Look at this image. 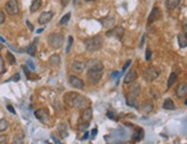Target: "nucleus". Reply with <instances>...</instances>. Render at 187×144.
<instances>
[{
    "label": "nucleus",
    "instance_id": "obj_1",
    "mask_svg": "<svg viewBox=\"0 0 187 144\" xmlns=\"http://www.w3.org/2000/svg\"><path fill=\"white\" fill-rule=\"evenodd\" d=\"M63 98H64V102L69 106L75 108V109L84 110V109L89 108V105H90V99L89 98H86L85 96L83 95H79L78 93H75V92L66 93Z\"/></svg>",
    "mask_w": 187,
    "mask_h": 144
},
{
    "label": "nucleus",
    "instance_id": "obj_2",
    "mask_svg": "<svg viewBox=\"0 0 187 144\" xmlns=\"http://www.w3.org/2000/svg\"><path fill=\"white\" fill-rule=\"evenodd\" d=\"M84 44H85L86 50H89V51H96V50H99L100 48L102 47L103 38L101 36H99V34L98 36H93V37H90V38L85 39Z\"/></svg>",
    "mask_w": 187,
    "mask_h": 144
},
{
    "label": "nucleus",
    "instance_id": "obj_3",
    "mask_svg": "<svg viewBox=\"0 0 187 144\" xmlns=\"http://www.w3.org/2000/svg\"><path fill=\"white\" fill-rule=\"evenodd\" d=\"M63 34L61 33H51L47 38V43L48 45L54 49H59L61 48L62 44H63Z\"/></svg>",
    "mask_w": 187,
    "mask_h": 144
},
{
    "label": "nucleus",
    "instance_id": "obj_4",
    "mask_svg": "<svg viewBox=\"0 0 187 144\" xmlns=\"http://www.w3.org/2000/svg\"><path fill=\"white\" fill-rule=\"evenodd\" d=\"M160 73H161V72H160V70H159L156 67H149V68H147V69L143 71L142 77H143L145 81L152 82V81H154L156 78H159Z\"/></svg>",
    "mask_w": 187,
    "mask_h": 144
},
{
    "label": "nucleus",
    "instance_id": "obj_5",
    "mask_svg": "<svg viewBox=\"0 0 187 144\" xmlns=\"http://www.w3.org/2000/svg\"><path fill=\"white\" fill-rule=\"evenodd\" d=\"M103 75V70H87V79L92 85H98Z\"/></svg>",
    "mask_w": 187,
    "mask_h": 144
},
{
    "label": "nucleus",
    "instance_id": "obj_6",
    "mask_svg": "<svg viewBox=\"0 0 187 144\" xmlns=\"http://www.w3.org/2000/svg\"><path fill=\"white\" fill-rule=\"evenodd\" d=\"M5 9L9 15H16L20 12V7H19V2L17 0H8L5 5Z\"/></svg>",
    "mask_w": 187,
    "mask_h": 144
},
{
    "label": "nucleus",
    "instance_id": "obj_7",
    "mask_svg": "<svg viewBox=\"0 0 187 144\" xmlns=\"http://www.w3.org/2000/svg\"><path fill=\"white\" fill-rule=\"evenodd\" d=\"M68 81H69V84H70L71 86L73 88H76V89H83L84 86H85L84 81L79 77H76V75H69L68 77Z\"/></svg>",
    "mask_w": 187,
    "mask_h": 144
},
{
    "label": "nucleus",
    "instance_id": "obj_8",
    "mask_svg": "<svg viewBox=\"0 0 187 144\" xmlns=\"http://www.w3.org/2000/svg\"><path fill=\"white\" fill-rule=\"evenodd\" d=\"M108 37H115L117 39H122L123 38V36H124V29L122 27V26H115V27H113L112 30H109V31H107V33H106Z\"/></svg>",
    "mask_w": 187,
    "mask_h": 144
},
{
    "label": "nucleus",
    "instance_id": "obj_9",
    "mask_svg": "<svg viewBox=\"0 0 187 144\" xmlns=\"http://www.w3.org/2000/svg\"><path fill=\"white\" fill-rule=\"evenodd\" d=\"M35 116H36V118L39 120V121H42L44 123H47L49 121V113H48V111H47L46 109H39V110H37L35 112Z\"/></svg>",
    "mask_w": 187,
    "mask_h": 144
},
{
    "label": "nucleus",
    "instance_id": "obj_10",
    "mask_svg": "<svg viewBox=\"0 0 187 144\" xmlns=\"http://www.w3.org/2000/svg\"><path fill=\"white\" fill-rule=\"evenodd\" d=\"M85 64L87 70H103V64L99 60H90Z\"/></svg>",
    "mask_w": 187,
    "mask_h": 144
},
{
    "label": "nucleus",
    "instance_id": "obj_11",
    "mask_svg": "<svg viewBox=\"0 0 187 144\" xmlns=\"http://www.w3.org/2000/svg\"><path fill=\"white\" fill-rule=\"evenodd\" d=\"M138 78V73L136 71V69H131L130 71L127 72L124 77V84H131V82H134Z\"/></svg>",
    "mask_w": 187,
    "mask_h": 144
},
{
    "label": "nucleus",
    "instance_id": "obj_12",
    "mask_svg": "<svg viewBox=\"0 0 187 144\" xmlns=\"http://www.w3.org/2000/svg\"><path fill=\"white\" fill-rule=\"evenodd\" d=\"M176 95L179 98H184L187 96V82H180L176 88Z\"/></svg>",
    "mask_w": 187,
    "mask_h": 144
},
{
    "label": "nucleus",
    "instance_id": "obj_13",
    "mask_svg": "<svg viewBox=\"0 0 187 144\" xmlns=\"http://www.w3.org/2000/svg\"><path fill=\"white\" fill-rule=\"evenodd\" d=\"M53 15L54 14L52 12H43L40 14L39 19H38V23L40 24V25H45V24H47L53 19Z\"/></svg>",
    "mask_w": 187,
    "mask_h": 144
},
{
    "label": "nucleus",
    "instance_id": "obj_14",
    "mask_svg": "<svg viewBox=\"0 0 187 144\" xmlns=\"http://www.w3.org/2000/svg\"><path fill=\"white\" fill-rule=\"evenodd\" d=\"M160 16H161V10L157 8V7H154L153 8V10L150 12V14H149V16H148V24H152L154 23L155 21H157L159 19H160Z\"/></svg>",
    "mask_w": 187,
    "mask_h": 144
},
{
    "label": "nucleus",
    "instance_id": "obj_15",
    "mask_svg": "<svg viewBox=\"0 0 187 144\" xmlns=\"http://www.w3.org/2000/svg\"><path fill=\"white\" fill-rule=\"evenodd\" d=\"M85 68H86V64L84 62H82V61H75L71 64V70L75 73H82L85 70Z\"/></svg>",
    "mask_w": 187,
    "mask_h": 144
},
{
    "label": "nucleus",
    "instance_id": "obj_16",
    "mask_svg": "<svg viewBox=\"0 0 187 144\" xmlns=\"http://www.w3.org/2000/svg\"><path fill=\"white\" fill-rule=\"evenodd\" d=\"M92 117H93V112H92V109L91 108H86V109H84L83 110V112H82V116H80V120H82V122H90L91 119H92Z\"/></svg>",
    "mask_w": 187,
    "mask_h": 144
},
{
    "label": "nucleus",
    "instance_id": "obj_17",
    "mask_svg": "<svg viewBox=\"0 0 187 144\" xmlns=\"http://www.w3.org/2000/svg\"><path fill=\"white\" fill-rule=\"evenodd\" d=\"M140 94H141V86L139 84L134 82V84L130 87V89H129V95L133 96V97H138Z\"/></svg>",
    "mask_w": 187,
    "mask_h": 144
},
{
    "label": "nucleus",
    "instance_id": "obj_18",
    "mask_svg": "<svg viewBox=\"0 0 187 144\" xmlns=\"http://www.w3.org/2000/svg\"><path fill=\"white\" fill-rule=\"evenodd\" d=\"M153 109H154V104H153L152 102H149V101L143 102V103H142V105H141V108H140L141 112H142L143 115H148V113H150V112L153 111Z\"/></svg>",
    "mask_w": 187,
    "mask_h": 144
},
{
    "label": "nucleus",
    "instance_id": "obj_19",
    "mask_svg": "<svg viewBox=\"0 0 187 144\" xmlns=\"http://www.w3.org/2000/svg\"><path fill=\"white\" fill-rule=\"evenodd\" d=\"M48 63H49L51 67L57 68V67L61 64V57H60V55H57V54L52 55V56L48 58Z\"/></svg>",
    "mask_w": 187,
    "mask_h": 144
},
{
    "label": "nucleus",
    "instance_id": "obj_20",
    "mask_svg": "<svg viewBox=\"0 0 187 144\" xmlns=\"http://www.w3.org/2000/svg\"><path fill=\"white\" fill-rule=\"evenodd\" d=\"M126 104L129 106H131V108H134V109H138L139 108L137 97H133V96L131 95H126Z\"/></svg>",
    "mask_w": 187,
    "mask_h": 144
},
{
    "label": "nucleus",
    "instance_id": "obj_21",
    "mask_svg": "<svg viewBox=\"0 0 187 144\" xmlns=\"http://www.w3.org/2000/svg\"><path fill=\"white\" fill-rule=\"evenodd\" d=\"M143 135H145L143 129H142V128H138V129L134 132L133 136H132V141H133V142H139V141H141V140L143 139Z\"/></svg>",
    "mask_w": 187,
    "mask_h": 144
},
{
    "label": "nucleus",
    "instance_id": "obj_22",
    "mask_svg": "<svg viewBox=\"0 0 187 144\" xmlns=\"http://www.w3.org/2000/svg\"><path fill=\"white\" fill-rule=\"evenodd\" d=\"M178 44L180 48L187 47V34L186 33H179L178 34Z\"/></svg>",
    "mask_w": 187,
    "mask_h": 144
},
{
    "label": "nucleus",
    "instance_id": "obj_23",
    "mask_svg": "<svg viewBox=\"0 0 187 144\" xmlns=\"http://www.w3.org/2000/svg\"><path fill=\"white\" fill-rule=\"evenodd\" d=\"M57 132L62 137L66 139L68 136V126L66 123H60L59 127H57Z\"/></svg>",
    "mask_w": 187,
    "mask_h": 144
},
{
    "label": "nucleus",
    "instance_id": "obj_24",
    "mask_svg": "<svg viewBox=\"0 0 187 144\" xmlns=\"http://www.w3.org/2000/svg\"><path fill=\"white\" fill-rule=\"evenodd\" d=\"M163 109L165 110H175L176 109V105L173 103V101L171 98H165L163 102Z\"/></svg>",
    "mask_w": 187,
    "mask_h": 144
},
{
    "label": "nucleus",
    "instance_id": "obj_25",
    "mask_svg": "<svg viewBox=\"0 0 187 144\" xmlns=\"http://www.w3.org/2000/svg\"><path fill=\"white\" fill-rule=\"evenodd\" d=\"M180 0H165V6L168 9H175L179 6Z\"/></svg>",
    "mask_w": 187,
    "mask_h": 144
},
{
    "label": "nucleus",
    "instance_id": "obj_26",
    "mask_svg": "<svg viewBox=\"0 0 187 144\" xmlns=\"http://www.w3.org/2000/svg\"><path fill=\"white\" fill-rule=\"evenodd\" d=\"M42 2H43V0H33L31 6H30V12L31 13H36L42 7Z\"/></svg>",
    "mask_w": 187,
    "mask_h": 144
},
{
    "label": "nucleus",
    "instance_id": "obj_27",
    "mask_svg": "<svg viewBox=\"0 0 187 144\" xmlns=\"http://www.w3.org/2000/svg\"><path fill=\"white\" fill-rule=\"evenodd\" d=\"M177 78H178V74H177L176 72H172V73L170 74V77H169V79H168V88H171V87H172V85L176 82Z\"/></svg>",
    "mask_w": 187,
    "mask_h": 144
},
{
    "label": "nucleus",
    "instance_id": "obj_28",
    "mask_svg": "<svg viewBox=\"0 0 187 144\" xmlns=\"http://www.w3.org/2000/svg\"><path fill=\"white\" fill-rule=\"evenodd\" d=\"M100 22L103 24V26L107 27V26H113L115 21H114V19H113L112 16H107L105 20H100Z\"/></svg>",
    "mask_w": 187,
    "mask_h": 144
},
{
    "label": "nucleus",
    "instance_id": "obj_29",
    "mask_svg": "<svg viewBox=\"0 0 187 144\" xmlns=\"http://www.w3.org/2000/svg\"><path fill=\"white\" fill-rule=\"evenodd\" d=\"M26 53H28L30 56H35V55H36V53H37L36 44H30V45L26 47Z\"/></svg>",
    "mask_w": 187,
    "mask_h": 144
},
{
    "label": "nucleus",
    "instance_id": "obj_30",
    "mask_svg": "<svg viewBox=\"0 0 187 144\" xmlns=\"http://www.w3.org/2000/svg\"><path fill=\"white\" fill-rule=\"evenodd\" d=\"M8 126H9V123H8V121H7V120L0 119V133L5 132V130L8 128Z\"/></svg>",
    "mask_w": 187,
    "mask_h": 144
},
{
    "label": "nucleus",
    "instance_id": "obj_31",
    "mask_svg": "<svg viewBox=\"0 0 187 144\" xmlns=\"http://www.w3.org/2000/svg\"><path fill=\"white\" fill-rule=\"evenodd\" d=\"M70 17H71V13H67L64 16L61 17V20H60V25H66V24L69 22Z\"/></svg>",
    "mask_w": 187,
    "mask_h": 144
},
{
    "label": "nucleus",
    "instance_id": "obj_32",
    "mask_svg": "<svg viewBox=\"0 0 187 144\" xmlns=\"http://www.w3.org/2000/svg\"><path fill=\"white\" fill-rule=\"evenodd\" d=\"M23 142H24L23 135H16V136L13 139L12 144H23Z\"/></svg>",
    "mask_w": 187,
    "mask_h": 144
},
{
    "label": "nucleus",
    "instance_id": "obj_33",
    "mask_svg": "<svg viewBox=\"0 0 187 144\" xmlns=\"http://www.w3.org/2000/svg\"><path fill=\"white\" fill-rule=\"evenodd\" d=\"M6 57H7V60H8V62H9L10 64H15V63H16V58H15V56H14L10 51H8V53L6 54Z\"/></svg>",
    "mask_w": 187,
    "mask_h": 144
},
{
    "label": "nucleus",
    "instance_id": "obj_34",
    "mask_svg": "<svg viewBox=\"0 0 187 144\" xmlns=\"http://www.w3.org/2000/svg\"><path fill=\"white\" fill-rule=\"evenodd\" d=\"M72 41H73V38L70 36L68 38V45H67V48H66V54H69V50H70L71 46H72Z\"/></svg>",
    "mask_w": 187,
    "mask_h": 144
},
{
    "label": "nucleus",
    "instance_id": "obj_35",
    "mask_svg": "<svg viewBox=\"0 0 187 144\" xmlns=\"http://www.w3.org/2000/svg\"><path fill=\"white\" fill-rule=\"evenodd\" d=\"M5 20H6V15H5V13L2 10H0V24L3 23Z\"/></svg>",
    "mask_w": 187,
    "mask_h": 144
},
{
    "label": "nucleus",
    "instance_id": "obj_36",
    "mask_svg": "<svg viewBox=\"0 0 187 144\" xmlns=\"http://www.w3.org/2000/svg\"><path fill=\"white\" fill-rule=\"evenodd\" d=\"M0 144H7V137H6V135H0Z\"/></svg>",
    "mask_w": 187,
    "mask_h": 144
},
{
    "label": "nucleus",
    "instance_id": "obj_37",
    "mask_svg": "<svg viewBox=\"0 0 187 144\" xmlns=\"http://www.w3.org/2000/svg\"><path fill=\"white\" fill-rule=\"evenodd\" d=\"M150 57H152V51H150V49H148V48H147V50H146V60H147V61H149V60H150Z\"/></svg>",
    "mask_w": 187,
    "mask_h": 144
},
{
    "label": "nucleus",
    "instance_id": "obj_38",
    "mask_svg": "<svg viewBox=\"0 0 187 144\" xmlns=\"http://www.w3.org/2000/svg\"><path fill=\"white\" fill-rule=\"evenodd\" d=\"M131 62H132L131 60L126 61V63H125V64H124V67H123V71H126V69H127V68H129V67L131 65Z\"/></svg>",
    "mask_w": 187,
    "mask_h": 144
},
{
    "label": "nucleus",
    "instance_id": "obj_39",
    "mask_svg": "<svg viewBox=\"0 0 187 144\" xmlns=\"http://www.w3.org/2000/svg\"><path fill=\"white\" fill-rule=\"evenodd\" d=\"M9 80H13V81H19L20 80V74L19 73H16V74H14Z\"/></svg>",
    "mask_w": 187,
    "mask_h": 144
},
{
    "label": "nucleus",
    "instance_id": "obj_40",
    "mask_svg": "<svg viewBox=\"0 0 187 144\" xmlns=\"http://www.w3.org/2000/svg\"><path fill=\"white\" fill-rule=\"evenodd\" d=\"M7 110H8L9 112H12L13 115H15V113H16V112H15V110H14V108H13L12 105H7Z\"/></svg>",
    "mask_w": 187,
    "mask_h": 144
},
{
    "label": "nucleus",
    "instance_id": "obj_41",
    "mask_svg": "<svg viewBox=\"0 0 187 144\" xmlns=\"http://www.w3.org/2000/svg\"><path fill=\"white\" fill-rule=\"evenodd\" d=\"M107 117L108 118H110V119H115V115H114V112H107Z\"/></svg>",
    "mask_w": 187,
    "mask_h": 144
},
{
    "label": "nucleus",
    "instance_id": "obj_42",
    "mask_svg": "<svg viewBox=\"0 0 187 144\" xmlns=\"http://www.w3.org/2000/svg\"><path fill=\"white\" fill-rule=\"evenodd\" d=\"M61 1V5H62V7H66L68 3H69V1L70 0H60Z\"/></svg>",
    "mask_w": 187,
    "mask_h": 144
},
{
    "label": "nucleus",
    "instance_id": "obj_43",
    "mask_svg": "<svg viewBox=\"0 0 187 144\" xmlns=\"http://www.w3.org/2000/svg\"><path fill=\"white\" fill-rule=\"evenodd\" d=\"M52 140H53V141H54L56 144H61V142H60V141H59V140H57V139H56L54 135H52Z\"/></svg>",
    "mask_w": 187,
    "mask_h": 144
},
{
    "label": "nucleus",
    "instance_id": "obj_44",
    "mask_svg": "<svg viewBox=\"0 0 187 144\" xmlns=\"http://www.w3.org/2000/svg\"><path fill=\"white\" fill-rule=\"evenodd\" d=\"M26 25H28V27H29V29H30V30H31V31H32V30H33V26H32V24L30 23V22H29V21H26Z\"/></svg>",
    "mask_w": 187,
    "mask_h": 144
},
{
    "label": "nucleus",
    "instance_id": "obj_45",
    "mask_svg": "<svg viewBox=\"0 0 187 144\" xmlns=\"http://www.w3.org/2000/svg\"><path fill=\"white\" fill-rule=\"evenodd\" d=\"M96 133H98V129H96V128H93V129H92V136H95Z\"/></svg>",
    "mask_w": 187,
    "mask_h": 144
},
{
    "label": "nucleus",
    "instance_id": "obj_46",
    "mask_svg": "<svg viewBox=\"0 0 187 144\" xmlns=\"http://www.w3.org/2000/svg\"><path fill=\"white\" fill-rule=\"evenodd\" d=\"M28 65H29V67H30V68H31V69H32V70H35V67H33V65H32V63H31V62H30V61H28Z\"/></svg>",
    "mask_w": 187,
    "mask_h": 144
},
{
    "label": "nucleus",
    "instance_id": "obj_47",
    "mask_svg": "<svg viewBox=\"0 0 187 144\" xmlns=\"http://www.w3.org/2000/svg\"><path fill=\"white\" fill-rule=\"evenodd\" d=\"M87 136H89V133H85V136L83 137V140H85V139H87Z\"/></svg>",
    "mask_w": 187,
    "mask_h": 144
},
{
    "label": "nucleus",
    "instance_id": "obj_48",
    "mask_svg": "<svg viewBox=\"0 0 187 144\" xmlns=\"http://www.w3.org/2000/svg\"><path fill=\"white\" fill-rule=\"evenodd\" d=\"M0 41H1V43H5V39H3L2 37H0Z\"/></svg>",
    "mask_w": 187,
    "mask_h": 144
},
{
    "label": "nucleus",
    "instance_id": "obj_49",
    "mask_svg": "<svg viewBox=\"0 0 187 144\" xmlns=\"http://www.w3.org/2000/svg\"><path fill=\"white\" fill-rule=\"evenodd\" d=\"M1 49H2V44L0 43V50H1Z\"/></svg>",
    "mask_w": 187,
    "mask_h": 144
},
{
    "label": "nucleus",
    "instance_id": "obj_50",
    "mask_svg": "<svg viewBox=\"0 0 187 144\" xmlns=\"http://www.w3.org/2000/svg\"><path fill=\"white\" fill-rule=\"evenodd\" d=\"M185 104H186V105H187V98H186V99H185Z\"/></svg>",
    "mask_w": 187,
    "mask_h": 144
},
{
    "label": "nucleus",
    "instance_id": "obj_51",
    "mask_svg": "<svg viewBox=\"0 0 187 144\" xmlns=\"http://www.w3.org/2000/svg\"><path fill=\"white\" fill-rule=\"evenodd\" d=\"M86 1H95V0H86Z\"/></svg>",
    "mask_w": 187,
    "mask_h": 144
}]
</instances>
